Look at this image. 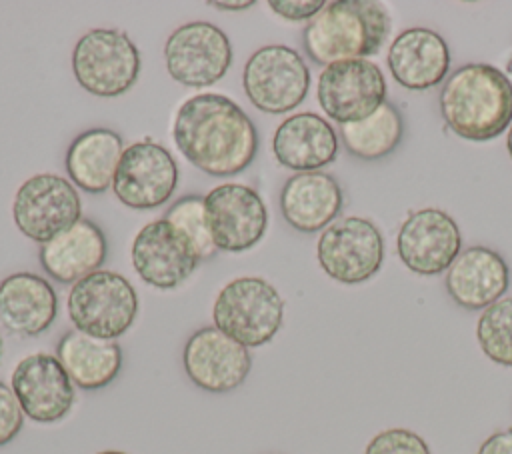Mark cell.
Segmentation results:
<instances>
[{
    "label": "cell",
    "instance_id": "obj_1",
    "mask_svg": "<svg viewBox=\"0 0 512 454\" xmlns=\"http://www.w3.org/2000/svg\"><path fill=\"white\" fill-rule=\"evenodd\" d=\"M172 142L194 168L224 178L252 164L258 152V130L232 98L204 92L178 106Z\"/></svg>",
    "mask_w": 512,
    "mask_h": 454
},
{
    "label": "cell",
    "instance_id": "obj_2",
    "mask_svg": "<svg viewBox=\"0 0 512 454\" xmlns=\"http://www.w3.org/2000/svg\"><path fill=\"white\" fill-rule=\"evenodd\" d=\"M438 106L458 138L490 142L512 124V80L492 64L458 66L440 84Z\"/></svg>",
    "mask_w": 512,
    "mask_h": 454
},
{
    "label": "cell",
    "instance_id": "obj_3",
    "mask_svg": "<svg viewBox=\"0 0 512 454\" xmlns=\"http://www.w3.org/2000/svg\"><path fill=\"white\" fill-rule=\"evenodd\" d=\"M392 30L384 4L374 0H334L304 26L302 46L314 64L368 58L380 52Z\"/></svg>",
    "mask_w": 512,
    "mask_h": 454
},
{
    "label": "cell",
    "instance_id": "obj_4",
    "mask_svg": "<svg viewBox=\"0 0 512 454\" xmlns=\"http://www.w3.org/2000/svg\"><path fill=\"white\" fill-rule=\"evenodd\" d=\"M212 320L232 340L246 348L268 344L284 322V298L260 276H240L216 294Z\"/></svg>",
    "mask_w": 512,
    "mask_h": 454
},
{
    "label": "cell",
    "instance_id": "obj_5",
    "mask_svg": "<svg viewBox=\"0 0 512 454\" xmlns=\"http://www.w3.org/2000/svg\"><path fill=\"white\" fill-rule=\"evenodd\" d=\"M138 294L118 272L96 270L72 284L66 308L74 330L102 340L120 338L138 316Z\"/></svg>",
    "mask_w": 512,
    "mask_h": 454
},
{
    "label": "cell",
    "instance_id": "obj_6",
    "mask_svg": "<svg viewBox=\"0 0 512 454\" xmlns=\"http://www.w3.org/2000/svg\"><path fill=\"white\" fill-rule=\"evenodd\" d=\"M140 50L118 28H94L72 50V74L82 90L100 98L128 92L140 74Z\"/></svg>",
    "mask_w": 512,
    "mask_h": 454
},
{
    "label": "cell",
    "instance_id": "obj_7",
    "mask_svg": "<svg viewBox=\"0 0 512 454\" xmlns=\"http://www.w3.org/2000/svg\"><path fill=\"white\" fill-rule=\"evenodd\" d=\"M242 88L250 104L266 114H286L308 96L310 70L290 46L268 44L244 64Z\"/></svg>",
    "mask_w": 512,
    "mask_h": 454
},
{
    "label": "cell",
    "instance_id": "obj_8",
    "mask_svg": "<svg viewBox=\"0 0 512 454\" xmlns=\"http://www.w3.org/2000/svg\"><path fill=\"white\" fill-rule=\"evenodd\" d=\"M386 244L378 226L362 216H346L324 228L316 242V260L326 276L340 284H362L384 264Z\"/></svg>",
    "mask_w": 512,
    "mask_h": 454
},
{
    "label": "cell",
    "instance_id": "obj_9",
    "mask_svg": "<svg viewBox=\"0 0 512 454\" xmlns=\"http://www.w3.org/2000/svg\"><path fill=\"white\" fill-rule=\"evenodd\" d=\"M232 42L212 22L194 20L174 28L164 44V64L170 78L188 88L216 84L232 66Z\"/></svg>",
    "mask_w": 512,
    "mask_h": 454
},
{
    "label": "cell",
    "instance_id": "obj_10",
    "mask_svg": "<svg viewBox=\"0 0 512 454\" xmlns=\"http://www.w3.org/2000/svg\"><path fill=\"white\" fill-rule=\"evenodd\" d=\"M386 94V78L380 66L368 58L328 64L316 84L322 112L340 126L374 114L386 102Z\"/></svg>",
    "mask_w": 512,
    "mask_h": 454
},
{
    "label": "cell",
    "instance_id": "obj_11",
    "mask_svg": "<svg viewBox=\"0 0 512 454\" xmlns=\"http://www.w3.org/2000/svg\"><path fill=\"white\" fill-rule=\"evenodd\" d=\"M82 204L70 180L58 174H34L20 184L12 202L16 228L30 240L46 244L80 220Z\"/></svg>",
    "mask_w": 512,
    "mask_h": 454
},
{
    "label": "cell",
    "instance_id": "obj_12",
    "mask_svg": "<svg viewBox=\"0 0 512 454\" xmlns=\"http://www.w3.org/2000/svg\"><path fill=\"white\" fill-rule=\"evenodd\" d=\"M204 210L216 250L240 254L266 234L268 208L252 186L224 182L204 196Z\"/></svg>",
    "mask_w": 512,
    "mask_h": 454
},
{
    "label": "cell",
    "instance_id": "obj_13",
    "mask_svg": "<svg viewBox=\"0 0 512 454\" xmlns=\"http://www.w3.org/2000/svg\"><path fill=\"white\" fill-rule=\"evenodd\" d=\"M178 184V164L158 142L144 138L124 148L112 192L128 208L152 210L168 202Z\"/></svg>",
    "mask_w": 512,
    "mask_h": 454
},
{
    "label": "cell",
    "instance_id": "obj_14",
    "mask_svg": "<svg viewBox=\"0 0 512 454\" xmlns=\"http://www.w3.org/2000/svg\"><path fill=\"white\" fill-rule=\"evenodd\" d=\"M182 366L194 386L224 394L236 390L250 374V348L226 336L216 326L194 330L182 348Z\"/></svg>",
    "mask_w": 512,
    "mask_h": 454
},
{
    "label": "cell",
    "instance_id": "obj_15",
    "mask_svg": "<svg viewBox=\"0 0 512 454\" xmlns=\"http://www.w3.org/2000/svg\"><path fill=\"white\" fill-rule=\"evenodd\" d=\"M460 250V228L456 220L440 208H420L410 212L396 236L400 262L420 276H438L446 272Z\"/></svg>",
    "mask_w": 512,
    "mask_h": 454
},
{
    "label": "cell",
    "instance_id": "obj_16",
    "mask_svg": "<svg viewBox=\"0 0 512 454\" xmlns=\"http://www.w3.org/2000/svg\"><path fill=\"white\" fill-rule=\"evenodd\" d=\"M10 388L26 418L38 424L62 420L74 406L76 386L54 354L34 352L12 370Z\"/></svg>",
    "mask_w": 512,
    "mask_h": 454
},
{
    "label": "cell",
    "instance_id": "obj_17",
    "mask_svg": "<svg viewBox=\"0 0 512 454\" xmlns=\"http://www.w3.org/2000/svg\"><path fill=\"white\" fill-rule=\"evenodd\" d=\"M130 260L140 280L158 290L180 286L200 264L192 244L164 218L140 228L132 240Z\"/></svg>",
    "mask_w": 512,
    "mask_h": 454
},
{
    "label": "cell",
    "instance_id": "obj_18",
    "mask_svg": "<svg viewBox=\"0 0 512 454\" xmlns=\"http://www.w3.org/2000/svg\"><path fill=\"white\" fill-rule=\"evenodd\" d=\"M444 286L460 308L484 310L504 298L510 286V270L496 250L468 246L448 266Z\"/></svg>",
    "mask_w": 512,
    "mask_h": 454
},
{
    "label": "cell",
    "instance_id": "obj_19",
    "mask_svg": "<svg viewBox=\"0 0 512 454\" xmlns=\"http://www.w3.org/2000/svg\"><path fill=\"white\" fill-rule=\"evenodd\" d=\"M386 64L400 86L428 90L442 84L450 74V48L438 32L412 26L390 42Z\"/></svg>",
    "mask_w": 512,
    "mask_h": 454
},
{
    "label": "cell",
    "instance_id": "obj_20",
    "mask_svg": "<svg viewBox=\"0 0 512 454\" xmlns=\"http://www.w3.org/2000/svg\"><path fill=\"white\" fill-rule=\"evenodd\" d=\"M272 154L288 170L314 172L336 160L338 134L320 114L298 112L274 130Z\"/></svg>",
    "mask_w": 512,
    "mask_h": 454
},
{
    "label": "cell",
    "instance_id": "obj_21",
    "mask_svg": "<svg viewBox=\"0 0 512 454\" xmlns=\"http://www.w3.org/2000/svg\"><path fill=\"white\" fill-rule=\"evenodd\" d=\"M106 256V234L90 218H80L46 244H40L38 250L42 270L58 284H76L84 276L100 270Z\"/></svg>",
    "mask_w": 512,
    "mask_h": 454
},
{
    "label": "cell",
    "instance_id": "obj_22",
    "mask_svg": "<svg viewBox=\"0 0 512 454\" xmlns=\"http://www.w3.org/2000/svg\"><path fill=\"white\" fill-rule=\"evenodd\" d=\"M344 206L338 180L322 170L296 172L280 190L282 218L298 232L314 234L328 228Z\"/></svg>",
    "mask_w": 512,
    "mask_h": 454
},
{
    "label": "cell",
    "instance_id": "obj_23",
    "mask_svg": "<svg viewBox=\"0 0 512 454\" xmlns=\"http://www.w3.org/2000/svg\"><path fill=\"white\" fill-rule=\"evenodd\" d=\"M58 316V294L52 284L32 272H16L0 280V324L16 336H38Z\"/></svg>",
    "mask_w": 512,
    "mask_h": 454
},
{
    "label": "cell",
    "instance_id": "obj_24",
    "mask_svg": "<svg viewBox=\"0 0 512 454\" xmlns=\"http://www.w3.org/2000/svg\"><path fill=\"white\" fill-rule=\"evenodd\" d=\"M124 154V140L110 128H90L78 134L64 158L70 182L88 194H102L112 188L118 162Z\"/></svg>",
    "mask_w": 512,
    "mask_h": 454
},
{
    "label": "cell",
    "instance_id": "obj_25",
    "mask_svg": "<svg viewBox=\"0 0 512 454\" xmlns=\"http://www.w3.org/2000/svg\"><path fill=\"white\" fill-rule=\"evenodd\" d=\"M56 358L74 386L82 390L106 388L122 370V348L116 340H102L68 330L56 344Z\"/></svg>",
    "mask_w": 512,
    "mask_h": 454
},
{
    "label": "cell",
    "instance_id": "obj_26",
    "mask_svg": "<svg viewBox=\"0 0 512 454\" xmlns=\"http://www.w3.org/2000/svg\"><path fill=\"white\" fill-rule=\"evenodd\" d=\"M340 140L348 154L360 160H380L392 154L404 136V118L388 100L368 118L342 124Z\"/></svg>",
    "mask_w": 512,
    "mask_h": 454
},
{
    "label": "cell",
    "instance_id": "obj_27",
    "mask_svg": "<svg viewBox=\"0 0 512 454\" xmlns=\"http://www.w3.org/2000/svg\"><path fill=\"white\" fill-rule=\"evenodd\" d=\"M476 340L490 362L512 368V296H504L480 312Z\"/></svg>",
    "mask_w": 512,
    "mask_h": 454
},
{
    "label": "cell",
    "instance_id": "obj_28",
    "mask_svg": "<svg viewBox=\"0 0 512 454\" xmlns=\"http://www.w3.org/2000/svg\"><path fill=\"white\" fill-rule=\"evenodd\" d=\"M164 220H168L194 248L200 262L214 258L218 252L210 230L206 222V210H204V196L188 194L178 200H174L168 210L164 212Z\"/></svg>",
    "mask_w": 512,
    "mask_h": 454
},
{
    "label": "cell",
    "instance_id": "obj_29",
    "mask_svg": "<svg viewBox=\"0 0 512 454\" xmlns=\"http://www.w3.org/2000/svg\"><path fill=\"white\" fill-rule=\"evenodd\" d=\"M364 454H432L428 442L408 428H386L374 434Z\"/></svg>",
    "mask_w": 512,
    "mask_h": 454
},
{
    "label": "cell",
    "instance_id": "obj_30",
    "mask_svg": "<svg viewBox=\"0 0 512 454\" xmlns=\"http://www.w3.org/2000/svg\"><path fill=\"white\" fill-rule=\"evenodd\" d=\"M24 426V412L12 392L4 382H0V446L12 442Z\"/></svg>",
    "mask_w": 512,
    "mask_h": 454
},
{
    "label": "cell",
    "instance_id": "obj_31",
    "mask_svg": "<svg viewBox=\"0 0 512 454\" xmlns=\"http://www.w3.org/2000/svg\"><path fill=\"white\" fill-rule=\"evenodd\" d=\"M270 10L278 14L284 20L300 22V20H312L324 6V0H270Z\"/></svg>",
    "mask_w": 512,
    "mask_h": 454
},
{
    "label": "cell",
    "instance_id": "obj_32",
    "mask_svg": "<svg viewBox=\"0 0 512 454\" xmlns=\"http://www.w3.org/2000/svg\"><path fill=\"white\" fill-rule=\"evenodd\" d=\"M476 454H512V428H504L486 436Z\"/></svg>",
    "mask_w": 512,
    "mask_h": 454
},
{
    "label": "cell",
    "instance_id": "obj_33",
    "mask_svg": "<svg viewBox=\"0 0 512 454\" xmlns=\"http://www.w3.org/2000/svg\"><path fill=\"white\" fill-rule=\"evenodd\" d=\"M256 4V0H232V2H222V0H216V2H208V6H214L218 10H226V12H238V10H248Z\"/></svg>",
    "mask_w": 512,
    "mask_h": 454
},
{
    "label": "cell",
    "instance_id": "obj_34",
    "mask_svg": "<svg viewBox=\"0 0 512 454\" xmlns=\"http://www.w3.org/2000/svg\"><path fill=\"white\" fill-rule=\"evenodd\" d=\"M506 150H508V154H510V158H512V124H510V128H508V136H506Z\"/></svg>",
    "mask_w": 512,
    "mask_h": 454
},
{
    "label": "cell",
    "instance_id": "obj_35",
    "mask_svg": "<svg viewBox=\"0 0 512 454\" xmlns=\"http://www.w3.org/2000/svg\"><path fill=\"white\" fill-rule=\"evenodd\" d=\"M96 454H126L122 450H102V452H96Z\"/></svg>",
    "mask_w": 512,
    "mask_h": 454
},
{
    "label": "cell",
    "instance_id": "obj_36",
    "mask_svg": "<svg viewBox=\"0 0 512 454\" xmlns=\"http://www.w3.org/2000/svg\"><path fill=\"white\" fill-rule=\"evenodd\" d=\"M506 72H508V74H512V58H510V60H508V64H506Z\"/></svg>",
    "mask_w": 512,
    "mask_h": 454
},
{
    "label": "cell",
    "instance_id": "obj_37",
    "mask_svg": "<svg viewBox=\"0 0 512 454\" xmlns=\"http://www.w3.org/2000/svg\"><path fill=\"white\" fill-rule=\"evenodd\" d=\"M0 354H2V340H0Z\"/></svg>",
    "mask_w": 512,
    "mask_h": 454
}]
</instances>
